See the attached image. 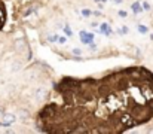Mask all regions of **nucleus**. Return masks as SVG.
Listing matches in <instances>:
<instances>
[{"mask_svg": "<svg viewBox=\"0 0 153 134\" xmlns=\"http://www.w3.org/2000/svg\"><path fill=\"white\" fill-rule=\"evenodd\" d=\"M19 116H21V118H27V116H28V112L21 109V110H19Z\"/></svg>", "mask_w": 153, "mask_h": 134, "instance_id": "423d86ee", "label": "nucleus"}, {"mask_svg": "<svg viewBox=\"0 0 153 134\" xmlns=\"http://www.w3.org/2000/svg\"><path fill=\"white\" fill-rule=\"evenodd\" d=\"M13 48H15L16 51H22V49L25 48V42H24V40H16V42L13 43Z\"/></svg>", "mask_w": 153, "mask_h": 134, "instance_id": "7ed1b4c3", "label": "nucleus"}, {"mask_svg": "<svg viewBox=\"0 0 153 134\" xmlns=\"http://www.w3.org/2000/svg\"><path fill=\"white\" fill-rule=\"evenodd\" d=\"M1 119H3V125H4V127H9L10 124H13L15 115H13V113H4Z\"/></svg>", "mask_w": 153, "mask_h": 134, "instance_id": "f257e3e1", "label": "nucleus"}, {"mask_svg": "<svg viewBox=\"0 0 153 134\" xmlns=\"http://www.w3.org/2000/svg\"><path fill=\"white\" fill-rule=\"evenodd\" d=\"M119 15H120V16H126V13H125L123 10H119Z\"/></svg>", "mask_w": 153, "mask_h": 134, "instance_id": "9d476101", "label": "nucleus"}, {"mask_svg": "<svg viewBox=\"0 0 153 134\" xmlns=\"http://www.w3.org/2000/svg\"><path fill=\"white\" fill-rule=\"evenodd\" d=\"M48 97V91L45 88H37L36 89V98L39 100V101H42V100H45Z\"/></svg>", "mask_w": 153, "mask_h": 134, "instance_id": "f03ea898", "label": "nucleus"}, {"mask_svg": "<svg viewBox=\"0 0 153 134\" xmlns=\"http://www.w3.org/2000/svg\"><path fill=\"white\" fill-rule=\"evenodd\" d=\"M21 69V64H19V61H15L13 64H12V70L13 72H16V70H19Z\"/></svg>", "mask_w": 153, "mask_h": 134, "instance_id": "39448f33", "label": "nucleus"}, {"mask_svg": "<svg viewBox=\"0 0 153 134\" xmlns=\"http://www.w3.org/2000/svg\"><path fill=\"white\" fill-rule=\"evenodd\" d=\"M132 7H134V10H135V12H140V10L143 9V7H140V4H138V3H134V4H132Z\"/></svg>", "mask_w": 153, "mask_h": 134, "instance_id": "0eeeda50", "label": "nucleus"}, {"mask_svg": "<svg viewBox=\"0 0 153 134\" xmlns=\"http://www.w3.org/2000/svg\"><path fill=\"white\" fill-rule=\"evenodd\" d=\"M71 52H73L74 55H80V54H82V51H80V49H77V48H74V49H73Z\"/></svg>", "mask_w": 153, "mask_h": 134, "instance_id": "1a4fd4ad", "label": "nucleus"}, {"mask_svg": "<svg viewBox=\"0 0 153 134\" xmlns=\"http://www.w3.org/2000/svg\"><path fill=\"white\" fill-rule=\"evenodd\" d=\"M138 31H140L141 34H146V33L149 31V28H147L146 25H138Z\"/></svg>", "mask_w": 153, "mask_h": 134, "instance_id": "20e7f679", "label": "nucleus"}, {"mask_svg": "<svg viewBox=\"0 0 153 134\" xmlns=\"http://www.w3.org/2000/svg\"><path fill=\"white\" fill-rule=\"evenodd\" d=\"M143 9H146V10H150V4H149L147 1H144V3H143Z\"/></svg>", "mask_w": 153, "mask_h": 134, "instance_id": "6e6552de", "label": "nucleus"}, {"mask_svg": "<svg viewBox=\"0 0 153 134\" xmlns=\"http://www.w3.org/2000/svg\"><path fill=\"white\" fill-rule=\"evenodd\" d=\"M59 43H65V37H59Z\"/></svg>", "mask_w": 153, "mask_h": 134, "instance_id": "9b49d317", "label": "nucleus"}]
</instances>
